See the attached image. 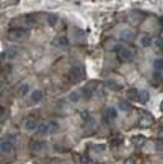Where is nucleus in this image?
<instances>
[{
  "mask_svg": "<svg viewBox=\"0 0 163 164\" xmlns=\"http://www.w3.org/2000/svg\"><path fill=\"white\" fill-rule=\"evenodd\" d=\"M29 35V31L24 28H13L8 32V37L12 40H22Z\"/></svg>",
  "mask_w": 163,
  "mask_h": 164,
  "instance_id": "1",
  "label": "nucleus"
},
{
  "mask_svg": "<svg viewBox=\"0 0 163 164\" xmlns=\"http://www.w3.org/2000/svg\"><path fill=\"white\" fill-rule=\"evenodd\" d=\"M83 74H84V71H83V68L80 67V65H73L71 68L70 71H68V77L71 80H75V82H79L83 79Z\"/></svg>",
  "mask_w": 163,
  "mask_h": 164,
  "instance_id": "2",
  "label": "nucleus"
},
{
  "mask_svg": "<svg viewBox=\"0 0 163 164\" xmlns=\"http://www.w3.org/2000/svg\"><path fill=\"white\" fill-rule=\"evenodd\" d=\"M117 53H118L119 59L121 60H124V62L132 59V53H131V50H129L126 47H117Z\"/></svg>",
  "mask_w": 163,
  "mask_h": 164,
  "instance_id": "3",
  "label": "nucleus"
},
{
  "mask_svg": "<svg viewBox=\"0 0 163 164\" xmlns=\"http://www.w3.org/2000/svg\"><path fill=\"white\" fill-rule=\"evenodd\" d=\"M153 123V118L152 116H151L150 114L148 113H145L143 116L140 118V121H139V124L141 127H149V126Z\"/></svg>",
  "mask_w": 163,
  "mask_h": 164,
  "instance_id": "4",
  "label": "nucleus"
},
{
  "mask_svg": "<svg viewBox=\"0 0 163 164\" xmlns=\"http://www.w3.org/2000/svg\"><path fill=\"white\" fill-rule=\"evenodd\" d=\"M120 38H121L123 41L129 42L134 38V33L132 30L130 29H124L123 31H121L120 33Z\"/></svg>",
  "mask_w": 163,
  "mask_h": 164,
  "instance_id": "5",
  "label": "nucleus"
},
{
  "mask_svg": "<svg viewBox=\"0 0 163 164\" xmlns=\"http://www.w3.org/2000/svg\"><path fill=\"white\" fill-rule=\"evenodd\" d=\"M17 53H18V51H17L16 50H14V48H8V50H6L5 51H3L1 54L2 59H15Z\"/></svg>",
  "mask_w": 163,
  "mask_h": 164,
  "instance_id": "6",
  "label": "nucleus"
},
{
  "mask_svg": "<svg viewBox=\"0 0 163 164\" xmlns=\"http://www.w3.org/2000/svg\"><path fill=\"white\" fill-rule=\"evenodd\" d=\"M105 85H106V87H107V88H109L110 90H113V91H118V90H120V89L122 88L115 80H112V79L106 80Z\"/></svg>",
  "mask_w": 163,
  "mask_h": 164,
  "instance_id": "7",
  "label": "nucleus"
},
{
  "mask_svg": "<svg viewBox=\"0 0 163 164\" xmlns=\"http://www.w3.org/2000/svg\"><path fill=\"white\" fill-rule=\"evenodd\" d=\"M131 141H132V143L136 147H141V146L144 145L145 141H146V138L144 136H141V135H138V136H134L132 139H131Z\"/></svg>",
  "mask_w": 163,
  "mask_h": 164,
  "instance_id": "8",
  "label": "nucleus"
},
{
  "mask_svg": "<svg viewBox=\"0 0 163 164\" xmlns=\"http://www.w3.org/2000/svg\"><path fill=\"white\" fill-rule=\"evenodd\" d=\"M42 98H44V94H42V92L39 91V90L33 91L32 93H31V95H30V99L34 103L41 102V101L42 100Z\"/></svg>",
  "mask_w": 163,
  "mask_h": 164,
  "instance_id": "9",
  "label": "nucleus"
},
{
  "mask_svg": "<svg viewBox=\"0 0 163 164\" xmlns=\"http://www.w3.org/2000/svg\"><path fill=\"white\" fill-rule=\"evenodd\" d=\"M106 116H107L108 120L113 121L116 119L117 116H118V113H117V110L114 107H110L107 109V111H106Z\"/></svg>",
  "mask_w": 163,
  "mask_h": 164,
  "instance_id": "10",
  "label": "nucleus"
},
{
  "mask_svg": "<svg viewBox=\"0 0 163 164\" xmlns=\"http://www.w3.org/2000/svg\"><path fill=\"white\" fill-rule=\"evenodd\" d=\"M0 149H1V152L2 153H8L12 150V143L11 142H8V141H2L1 144H0Z\"/></svg>",
  "mask_w": 163,
  "mask_h": 164,
  "instance_id": "11",
  "label": "nucleus"
},
{
  "mask_svg": "<svg viewBox=\"0 0 163 164\" xmlns=\"http://www.w3.org/2000/svg\"><path fill=\"white\" fill-rule=\"evenodd\" d=\"M149 93H148L147 91H145V90H143L141 92H139V94H138V101L140 103H146L148 102V100H149Z\"/></svg>",
  "mask_w": 163,
  "mask_h": 164,
  "instance_id": "12",
  "label": "nucleus"
},
{
  "mask_svg": "<svg viewBox=\"0 0 163 164\" xmlns=\"http://www.w3.org/2000/svg\"><path fill=\"white\" fill-rule=\"evenodd\" d=\"M38 127V124L36 122L32 119H28L26 122H25V128L27 129L28 131H34Z\"/></svg>",
  "mask_w": 163,
  "mask_h": 164,
  "instance_id": "13",
  "label": "nucleus"
},
{
  "mask_svg": "<svg viewBox=\"0 0 163 164\" xmlns=\"http://www.w3.org/2000/svg\"><path fill=\"white\" fill-rule=\"evenodd\" d=\"M44 143L41 142V141H33L30 145V148L34 151H39L44 148Z\"/></svg>",
  "mask_w": 163,
  "mask_h": 164,
  "instance_id": "14",
  "label": "nucleus"
},
{
  "mask_svg": "<svg viewBox=\"0 0 163 164\" xmlns=\"http://www.w3.org/2000/svg\"><path fill=\"white\" fill-rule=\"evenodd\" d=\"M47 126H48V133H56V131H58L59 129V125L56 122H54V121H50V122L47 123Z\"/></svg>",
  "mask_w": 163,
  "mask_h": 164,
  "instance_id": "15",
  "label": "nucleus"
},
{
  "mask_svg": "<svg viewBox=\"0 0 163 164\" xmlns=\"http://www.w3.org/2000/svg\"><path fill=\"white\" fill-rule=\"evenodd\" d=\"M58 19H59V16H58V14H56V13H50V14H48V16H47V22H48V24L51 25V26H53V25L56 23Z\"/></svg>",
  "mask_w": 163,
  "mask_h": 164,
  "instance_id": "16",
  "label": "nucleus"
},
{
  "mask_svg": "<svg viewBox=\"0 0 163 164\" xmlns=\"http://www.w3.org/2000/svg\"><path fill=\"white\" fill-rule=\"evenodd\" d=\"M38 133L41 135H44L48 133V126L47 124H44V123H41V124L38 125Z\"/></svg>",
  "mask_w": 163,
  "mask_h": 164,
  "instance_id": "17",
  "label": "nucleus"
},
{
  "mask_svg": "<svg viewBox=\"0 0 163 164\" xmlns=\"http://www.w3.org/2000/svg\"><path fill=\"white\" fill-rule=\"evenodd\" d=\"M56 42H58V44L59 45V47H65L70 44V41H68V39L65 36L59 37L58 40H56Z\"/></svg>",
  "mask_w": 163,
  "mask_h": 164,
  "instance_id": "18",
  "label": "nucleus"
},
{
  "mask_svg": "<svg viewBox=\"0 0 163 164\" xmlns=\"http://www.w3.org/2000/svg\"><path fill=\"white\" fill-rule=\"evenodd\" d=\"M28 92H29V86L26 84L22 85L21 87L18 89V94H19V96H21V97H24Z\"/></svg>",
  "mask_w": 163,
  "mask_h": 164,
  "instance_id": "19",
  "label": "nucleus"
},
{
  "mask_svg": "<svg viewBox=\"0 0 163 164\" xmlns=\"http://www.w3.org/2000/svg\"><path fill=\"white\" fill-rule=\"evenodd\" d=\"M119 109L121 111H124V112L130 111L131 110V105L128 102H126V101H123V102H121L119 104Z\"/></svg>",
  "mask_w": 163,
  "mask_h": 164,
  "instance_id": "20",
  "label": "nucleus"
},
{
  "mask_svg": "<svg viewBox=\"0 0 163 164\" xmlns=\"http://www.w3.org/2000/svg\"><path fill=\"white\" fill-rule=\"evenodd\" d=\"M80 98H81V96H80V94L77 93V92H73V93L68 96V99L73 103H78L80 101Z\"/></svg>",
  "mask_w": 163,
  "mask_h": 164,
  "instance_id": "21",
  "label": "nucleus"
},
{
  "mask_svg": "<svg viewBox=\"0 0 163 164\" xmlns=\"http://www.w3.org/2000/svg\"><path fill=\"white\" fill-rule=\"evenodd\" d=\"M138 91L136 89H131V90L128 91V97L129 99L131 100H135V99H138Z\"/></svg>",
  "mask_w": 163,
  "mask_h": 164,
  "instance_id": "22",
  "label": "nucleus"
},
{
  "mask_svg": "<svg viewBox=\"0 0 163 164\" xmlns=\"http://www.w3.org/2000/svg\"><path fill=\"white\" fill-rule=\"evenodd\" d=\"M151 42H152V39H151V37H150V36H144V37H142L141 44H142L143 47H150V45H151Z\"/></svg>",
  "mask_w": 163,
  "mask_h": 164,
  "instance_id": "23",
  "label": "nucleus"
},
{
  "mask_svg": "<svg viewBox=\"0 0 163 164\" xmlns=\"http://www.w3.org/2000/svg\"><path fill=\"white\" fill-rule=\"evenodd\" d=\"M154 68L158 71H163V59H155L154 60Z\"/></svg>",
  "mask_w": 163,
  "mask_h": 164,
  "instance_id": "24",
  "label": "nucleus"
},
{
  "mask_svg": "<svg viewBox=\"0 0 163 164\" xmlns=\"http://www.w3.org/2000/svg\"><path fill=\"white\" fill-rule=\"evenodd\" d=\"M85 122L87 123V125H89V126H94L96 124V119L92 116H89L87 119L85 120Z\"/></svg>",
  "mask_w": 163,
  "mask_h": 164,
  "instance_id": "25",
  "label": "nucleus"
},
{
  "mask_svg": "<svg viewBox=\"0 0 163 164\" xmlns=\"http://www.w3.org/2000/svg\"><path fill=\"white\" fill-rule=\"evenodd\" d=\"M25 24H26V26L31 27L35 24V21H34V19H32L31 17H27V18L25 19Z\"/></svg>",
  "mask_w": 163,
  "mask_h": 164,
  "instance_id": "26",
  "label": "nucleus"
},
{
  "mask_svg": "<svg viewBox=\"0 0 163 164\" xmlns=\"http://www.w3.org/2000/svg\"><path fill=\"white\" fill-rule=\"evenodd\" d=\"M153 80H156V82H161L162 80V76L161 74L159 73H154L153 74Z\"/></svg>",
  "mask_w": 163,
  "mask_h": 164,
  "instance_id": "27",
  "label": "nucleus"
},
{
  "mask_svg": "<svg viewBox=\"0 0 163 164\" xmlns=\"http://www.w3.org/2000/svg\"><path fill=\"white\" fill-rule=\"evenodd\" d=\"M155 44H156V45H157L158 47H163V39H161V38L156 39Z\"/></svg>",
  "mask_w": 163,
  "mask_h": 164,
  "instance_id": "28",
  "label": "nucleus"
},
{
  "mask_svg": "<svg viewBox=\"0 0 163 164\" xmlns=\"http://www.w3.org/2000/svg\"><path fill=\"white\" fill-rule=\"evenodd\" d=\"M163 149V143L161 141H159L158 143H157V150H162Z\"/></svg>",
  "mask_w": 163,
  "mask_h": 164,
  "instance_id": "29",
  "label": "nucleus"
},
{
  "mask_svg": "<svg viewBox=\"0 0 163 164\" xmlns=\"http://www.w3.org/2000/svg\"><path fill=\"white\" fill-rule=\"evenodd\" d=\"M96 148H98L99 151H104L105 148H106V146L104 144H103V145H98V146H96Z\"/></svg>",
  "mask_w": 163,
  "mask_h": 164,
  "instance_id": "30",
  "label": "nucleus"
},
{
  "mask_svg": "<svg viewBox=\"0 0 163 164\" xmlns=\"http://www.w3.org/2000/svg\"><path fill=\"white\" fill-rule=\"evenodd\" d=\"M81 161H82V163H83V164H87V163H89L88 157H83L82 159H81Z\"/></svg>",
  "mask_w": 163,
  "mask_h": 164,
  "instance_id": "31",
  "label": "nucleus"
},
{
  "mask_svg": "<svg viewBox=\"0 0 163 164\" xmlns=\"http://www.w3.org/2000/svg\"><path fill=\"white\" fill-rule=\"evenodd\" d=\"M124 164H135V163H134V161H133L132 159H131V158H129V159L125 160Z\"/></svg>",
  "mask_w": 163,
  "mask_h": 164,
  "instance_id": "32",
  "label": "nucleus"
},
{
  "mask_svg": "<svg viewBox=\"0 0 163 164\" xmlns=\"http://www.w3.org/2000/svg\"><path fill=\"white\" fill-rule=\"evenodd\" d=\"M161 110L163 111V102H162V104H161Z\"/></svg>",
  "mask_w": 163,
  "mask_h": 164,
  "instance_id": "33",
  "label": "nucleus"
},
{
  "mask_svg": "<svg viewBox=\"0 0 163 164\" xmlns=\"http://www.w3.org/2000/svg\"><path fill=\"white\" fill-rule=\"evenodd\" d=\"M161 21H162V22H163V16H162V17H161Z\"/></svg>",
  "mask_w": 163,
  "mask_h": 164,
  "instance_id": "34",
  "label": "nucleus"
}]
</instances>
